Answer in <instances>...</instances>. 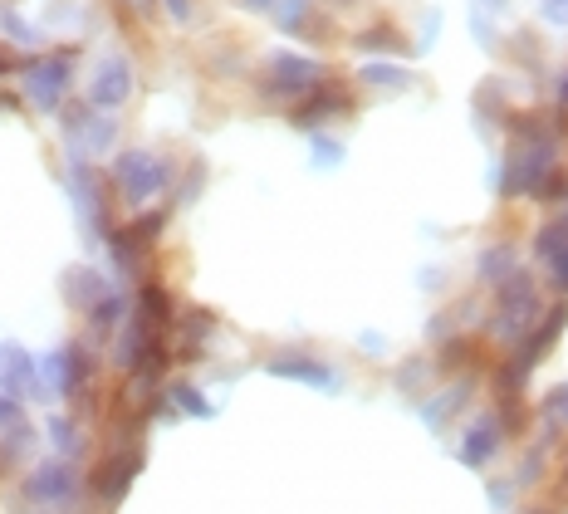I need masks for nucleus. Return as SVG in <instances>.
<instances>
[{"label": "nucleus", "instance_id": "1", "mask_svg": "<svg viewBox=\"0 0 568 514\" xmlns=\"http://www.w3.org/2000/svg\"><path fill=\"white\" fill-rule=\"evenodd\" d=\"M113 177H118V187L128 191L133 201H138V196H152L157 187H167V167H162L152 152H128V157H118Z\"/></svg>", "mask_w": 568, "mask_h": 514}, {"label": "nucleus", "instance_id": "2", "mask_svg": "<svg viewBox=\"0 0 568 514\" xmlns=\"http://www.w3.org/2000/svg\"><path fill=\"white\" fill-rule=\"evenodd\" d=\"M64 79H69V64L64 59H40V64H30V94L40 108H54L59 94H64Z\"/></svg>", "mask_w": 568, "mask_h": 514}, {"label": "nucleus", "instance_id": "3", "mask_svg": "<svg viewBox=\"0 0 568 514\" xmlns=\"http://www.w3.org/2000/svg\"><path fill=\"white\" fill-rule=\"evenodd\" d=\"M128 89H133L128 64H123V59H108V64L98 69V79H94V103L98 108H118V103L128 98Z\"/></svg>", "mask_w": 568, "mask_h": 514}, {"label": "nucleus", "instance_id": "4", "mask_svg": "<svg viewBox=\"0 0 568 514\" xmlns=\"http://www.w3.org/2000/svg\"><path fill=\"white\" fill-rule=\"evenodd\" d=\"M275 74H280V84H289V89H309V84L319 79V69H314L309 59H294V54H280V59H275Z\"/></svg>", "mask_w": 568, "mask_h": 514}, {"label": "nucleus", "instance_id": "5", "mask_svg": "<svg viewBox=\"0 0 568 514\" xmlns=\"http://www.w3.org/2000/svg\"><path fill=\"white\" fill-rule=\"evenodd\" d=\"M167 5H172V15H177V20H187V15H191L187 0H167Z\"/></svg>", "mask_w": 568, "mask_h": 514}, {"label": "nucleus", "instance_id": "6", "mask_svg": "<svg viewBox=\"0 0 568 514\" xmlns=\"http://www.w3.org/2000/svg\"><path fill=\"white\" fill-rule=\"evenodd\" d=\"M0 69H15V54H10L5 45H0Z\"/></svg>", "mask_w": 568, "mask_h": 514}, {"label": "nucleus", "instance_id": "7", "mask_svg": "<svg viewBox=\"0 0 568 514\" xmlns=\"http://www.w3.org/2000/svg\"><path fill=\"white\" fill-rule=\"evenodd\" d=\"M250 5H265V0H250Z\"/></svg>", "mask_w": 568, "mask_h": 514}]
</instances>
